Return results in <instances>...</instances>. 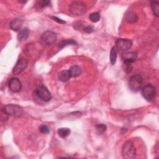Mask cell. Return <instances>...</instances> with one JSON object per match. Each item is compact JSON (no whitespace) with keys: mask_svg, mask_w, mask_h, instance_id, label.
<instances>
[{"mask_svg":"<svg viewBox=\"0 0 159 159\" xmlns=\"http://www.w3.org/2000/svg\"><path fill=\"white\" fill-rule=\"evenodd\" d=\"M9 88L12 93H18L22 88V83L17 78H12L9 80Z\"/></svg>","mask_w":159,"mask_h":159,"instance_id":"30bf717a","label":"cell"},{"mask_svg":"<svg viewBox=\"0 0 159 159\" xmlns=\"http://www.w3.org/2000/svg\"><path fill=\"white\" fill-rule=\"evenodd\" d=\"M142 94L147 101H153L156 96V90L155 87L150 84L145 86L142 89Z\"/></svg>","mask_w":159,"mask_h":159,"instance_id":"8992f818","label":"cell"},{"mask_svg":"<svg viewBox=\"0 0 159 159\" xmlns=\"http://www.w3.org/2000/svg\"><path fill=\"white\" fill-rule=\"evenodd\" d=\"M151 8L153 11V14L156 17L159 16V8H158V2L157 1H152L151 4Z\"/></svg>","mask_w":159,"mask_h":159,"instance_id":"d6986e66","label":"cell"},{"mask_svg":"<svg viewBox=\"0 0 159 159\" xmlns=\"http://www.w3.org/2000/svg\"><path fill=\"white\" fill-rule=\"evenodd\" d=\"M50 4V1H47V0H41L39 1V6L41 8L45 7L46 6H48V5Z\"/></svg>","mask_w":159,"mask_h":159,"instance_id":"cb8c5ba5","label":"cell"},{"mask_svg":"<svg viewBox=\"0 0 159 159\" xmlns=\"http://www.w3.org/2000/svg\"><path fill=\"white\" fill-rule=\"evenodd\" d=\"M143 81V78L140 75L135 74L132 75L129 81V88L134 92L138 91L142 87Z\"/></svg>","mask_w":159,"mask_h":159,"instance_id":"277c9868","label":"cell"},{"mask_svg":"<svg viewBox=\"0 0 159 159\" xmlns=\"http://www.w3.org/2000/svg\"><path fill=\"white\" fill-rule=\"evenodd\" d=\"M137 58V53L135 52H130L124 53L122 55V58L124 63L132 64Z\"/></svg>","mask_w":159,"mask_h":159,"instance_id":"8fae6325","label":"cell"},{"mask_svg":"<svg viewBox=\"0 0 159 159\" xmlns=\"http://www.w3.org/2000/svg\"><path fill=\"white\" fill-rule=\"evenodd\" d=\"M29 33H30V30L28 28L25 27V28L22 29V30H20V31L19 33V35L17 36L18 40L20 42L26 40L27 39V38L29 37Z\"/></svg>","mask_w":159,"mask_h":159,"instance_id":"5bb4252c","label":"cell"},{"mask_svg":"<svg viewBox=\"0 0 159 159\" xmlns=\"http://www.w3.org/2000/svg\"><path fill=\"white\" fill-rule=\"evenodd\" d=\"M106 129H107V127L105 124H98L96 125V131L98 132V134L101 135V134H102L106 130Z\"/></svg>","mask_w":159,"mask_h":159,"instance_id":"44dd1931","label":"cell"},{"mask_svg":"<svg viewBox=\"0 0 159 159\" xmlns=\"http://www.w3.org/2000/svg\"><path fill=\"white\" fill-rule=\"evenodd\" d=\"M69 71L70 73L71 76L75 78V77L79 76L81 74L82 70H81V68L79 66L73 65L70 68Z\"/></svg>","mask_w":159,"mask_h":159,"instance_id":"9a60e30c","label":"cell"},{"mask_svg":"<svg viewBox=\"0 0 159 159\" xmlns=\"http://www.w3.org/2000/svg\"><path fill=\"white\" fill-rule=\"evenodd\" d=\"M124 70L129 73H130L131 71H132V64H129V63H124Z\"/></svg>","mask_w":159,"mask_h":159,"instance_id":"d4e9b609","label":"cell"},{"mask_svg":"<svg viewBox=\"0 0 159 159\" xmlns=\"http://www.w3.org/2000/svg\"><path fill=\"white\" fill-rule=\"evenodd\" d=\"M39 130L45 134H48L50 132V129L48 128V127L45 124H43L42 125H40V127H39Z\"/></svg>","mask_w":159,"mask_h":159,"instance_id":"603a6c76","label":"cell"},{"mask_svg":"<svg viewBox=\"0 0 159 159\" xmlns=\"http://www.w3.org/2000/svg\"><path fill=\"white\" fill-rule=\"evenodd\" d=\"M137 16L136 14L133 12H129L125 15V20L130 23L135 22L137 20Z\"/></svg>","mask_w":159,"mask_h":159,"instance_id":"e0dca14e","label":"cell"},{"mask_svg":"<svg viewBox=\"0 0 159 159\" xmlns=\"http://www.w3.org/2000/svg\"><path fill=\"white\" fill-rule=\"evenodd\" d=\"M23 21L20 19L16 18L12 20L10 23V28L14 31H18L20 29L22 25Z\"/></svg>","mask_w":159,"mask_h":159,"instance_id":"7c38bea8","label":"cell"},{"mask_svg":"<svg viewBox=\"0 0 159 159\" xmlns=\"http://www.w3.org/2000/svg\"><path fill=\"white\" fill-rule=\"evenodd\" d=\"M75 42L70 40H63V41H61L60 43H59L58 44V47L60 48H61L66 45H73V44H75Z\"/></svg>","mask_w":159,"mask_h":159,"instance_id":"7402d4cb","label":"cell"},{"mask_svg":"<svg viewBox=\"0 0 159 159\" xmlns=\"http://www.w3.org/2000/svg\"><path fill=\"white\" fill-rule=\"evenodd\" d=\"M28 63L25 58H19L16 63L15 64L13 69H12V73L16 75H18L22 72L27 66Z\"/></svg>","mask_w":159,"mask_h":159,"instance_id":"9c48e42d","label":"cell"},{"mask_svg":"<svg viewBox=\"0 0 159 159\" xmlns=\"http://www.w3.org/2000/svg\"><path fill=\"white\" fill-rule=\"evenodd\" d=\"M51 18H52L54 21H56V22H57L58 23H60V24H65V21L61 20V19H59V18H58V17H57L52 16V17H51Z\"/></svg>","mask_w":159,"mask_h":159,"instance_id":"4316f807","label":"cell"},{"mask_svg":"<svg viewBox=\"0 0 159 159\" xmlns=\"http://www.w3.org/2000/svg\"><path fill=\"white\" fill-rule=\"evenodd\" d=\"M100 14L98 12H93L91 13L89 16V18L90 19V20L93 22H97L100 19Z\"/></svg>","mask_w":159,"mask_h":159,"instance_id":"ffe728a7","label":"cell"},{"mask_svg":"<svg viewBox=\"0 0 159 159\" xmlns=\"http://www.w3.org/2000/svg\"><path fill=\"white\" fill-rule=\"evenodd\" d=\"M110 61L112 65H114L116 61L117 56V49L116 47H113L110 52Z\"/></svg>","mask_w":159,"mask_h":159,"instance_id":"2e32d148","label":"cell"},{"mask_svg":"<svg viewBox=\"0 0 159 159\" xmlns=\"http://www.w3.org/2000/svg\"><path fill=\"white\" fill-rule=\"evenodd\" d=\"M2 111L7 115H10L15 117L21 116L24 113V111L22 107L12 104H9L4 106L2 108Z\"/></svg>","mask_w":159,"mask_h":159,"instance_id":"3957f363","label":"cell"},{"mask_svg":"<svg viewBox=\"0 0 159 159\" xmlns=\"http://www.w3.org/2000/svg\"><path fill=\"white\" fill-rule=\"evenodd\" d=\"M132 42L129 39H118L116 41V48L120 51H127L131 48Z\"/></svg>","mask_w":159,"mask_h":159,"instance_id":"ba28073f","label":"cell"},{"mask_svg":"<svg viewBox=\"0 0 159 159\" xmlns=\"http://www.w3.org/2000/svg\"><path fill=\"white\" fill-rule=\"evenodd\" d=\"M58 134L61 138L66 137L70 134V129L68 128H60L57 131Z\"/></svg>","mask_w":159,"mask_h":159,"instance_id":"ac0fdd59","label":"cell"},{"mask_svg":"<svg viewBox=\"0 0 159 159\" xmlns=\"http://www.w3.org/2000/svg\"><path fill=\"white\" fill-rule=\"evenodd\" d=\"M83 30L85 32H86V33H91V32H93V30H94V29H93V27H92V26H87V27H84V29H83Z\"/></svg>","mask_w":159,"mask_h":159,"instance_id":"484cf974","label":"cell"},{"mask_svg":"<svg viewBox=\"0 0 159 159\" xmlns=\"http://www.w3.org/2000/svg\"><path fill=\"white\" fill-rule=\"evenodd\" d=\"M37 96L43 101H49L52 98V95L48 89L44 86H40L36 89Z\"/></svg>","mask_w":159,"mask_h":159,"instance_id":"52a82bcc","label":"cell"},{"mask_svg":"<svg viewBox=\"0 0 159 159\" xmlns=\"http://www.w3.org/2000/svg\"><path fill=\"white\" fill-rule=\"evenodd\" d=\"M71 77V76L69 70L61 71L60 73H58V78L59 80L62 82L68 81Z\"/></svg>","mask_w":159,"mask_h":159,"instance_id":"4fadbf2b","label":"cell"},{"mask_svg":"<svg viewBox=\"0 0 159 159\" xmlns=\"http://www.w3.org/2000/svg\"><path fill=\"white\" fill-rule=\"evenodd\" d=\"M40 40L45 45L52 46L57 41V35L53 32L47 30L41 35Z\"/></svg>","mask_w":159,"mask_h":159,"instance_id":"5b68a950","label":"cell"},{"mask_svg":"<svg viewBox=\"0 0 159 159\" xmlns=\"http://www.w3.org/2000/svg\"><path fill=\"white\" fill-rule=\"evenodd\" d=\"M122 155L124 158L132 159L136 156V149L134 143L130 141H126L122 148Z\"/></svg>","mask_w":159,"mask_h":159,"instance_id":"7a4b0ae2","label":"cell"},{"mask_svg":"<svg viewBox=\"0 0 159 159\" xmlns=\"http://www.w3.org/2000/svg\"><path fill=\"white\" fill-rule=\"evenodd\" d=\"M70 12L76 16H81L87 11V6L85 3L81 1H73L68 7Z\"/></svg>","mask_w":159,"mask_h":159,"instance_id":"6da1fadb","label":"cell"}]
</instances>
